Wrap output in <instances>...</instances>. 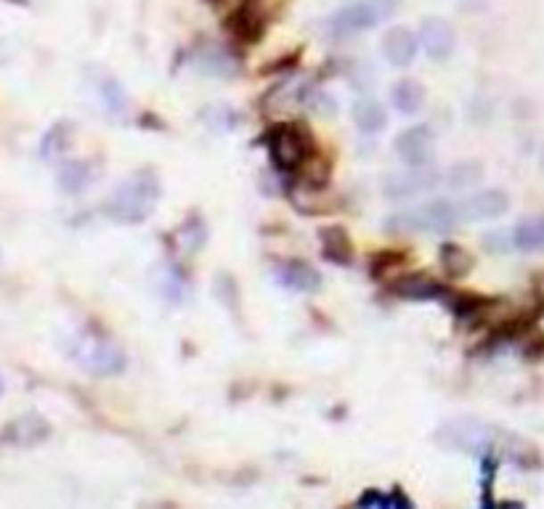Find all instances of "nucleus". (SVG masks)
Wrapping results in <instances>:
<instances>
[{
	"mask_svg": "<svg viewBox=\"0 0 544 509\" xmlns=\"http://www.w3.org/2000/svg\"><path fill=\"white\" fill-rule=\"evenodd\" d=\"M441 263H443L446 274H451V276H462L470 268L467 252L462 247H457V244H443L441 247Z\"/></svg>",
	"mask_w": 544,
	"mask_h": 509,
	"instance_id": "23",
	"label": "nucleus"
},
{
	"mask_svg": "<svg viewBox=\"0 0 544 509\" xmlns=\"http://www.w3.org/2000/svg\"><path fill=\"white\" fill-rule=\"evenodd\" d=\"M420 48L433 59V62H443L451 56L454 45H457V35H454V27L441 19V16H428L423 24H420Z\"/></svg>",
	"mask_w": 544,
	"mask_h": 509,
	"instance_id": "10",
	"label": "nucleus"
},
{
	"mask_svg": "<svg viewBox=\"0 0 544 509\" xmlns=\"http://www.w3.org/2000/svg\"><path fill=\"white\" fill-rule=\"evenodd\" d=\"M443 184V173L428 168H409V173L391 176L385 181V197L388 200H412L423 192H433L435 186Z\"/></svg>",
	"mask_w": 544,
	"mask_h": 509,
	"instance_id": "8",
	"label": "nucleus"
},
{
	"mask_svg": "<svg viewBox=\"0 0 544 509\" xmlns=\"http://www.w3.org/2000/svg\"><path fill=\"white\" fill-rule=\"evenodd\" d=\"M481 176H483V173H481V165H478V162H459V165H454L451 170H446L443 184H449L451 189H467V186L478 184Z\"/></svg>",
	"mask_w": 544,
	"mask_h": 509,
	"instance_id": "21",
	"label": "nucleus"
},
{
	"mask_svg": "<svg viewBox=\"0 0 544 509\" xmlns=\"http://www.w3.org/2000/svg\"><path fill=\"white\" fill-rule=\"evenodd\" d=\"M3 390H5V385H3V380H0V396H3Z\"/></svg>",
	"mask_w": 544,
	"mask_h": 509,
	"instance_id": "26",
	"label": "nucleus"
},
{
	"mask_svg": "<svg viewBox=\"0 0 544 509\" xmlns=\"http://www.w3.org/2000/svg\"><path fill=\"white\" fill-rule=\"evenodd\" d=\"M276 282H279L282 287L293 290V292H314V290H319V284H322L319 274H317L309 263H303V260L282 263V266L276 268Z\"/></svg>",
	"mask_w": 544,
	"mask_h": 509,
	"instance_id": "13",
	"label": "nucleus"
},
{
	"mask_svg": "<svg viewBox=\"0 0 544 509\" xmlns=\"http://www.w3.org/2000/svg\"><path fill=\"white\" fill-rule=\"evenodd\" d=\"M513 247L521 252H540L544 250V215L523 218L513 228Z\"/></svg>",
	"mask_w": 544,
	"mask_h": 509,
	"instance_id": "15",
	"label": "nucleus"
},
{
	"mask_svg": "<svg viewBox=\"0 0 544 509\" xmlns=\"http://www.w3.org/2000/svg\"><path fill=\"white\" fill-rule=\"evenodd\" d=\"M391 103L396 106V111L412 117V114L423 111V106H425V88L417 80H399L391 88Z\"/></svg>",
	"mask_w": 544,
	"mask_h": 509,
	"instance_id": "14",
	"label": "nucleus"
},
{
	"mask_svg": "<svg viewBox=\"0 0 544 509\" xmlns=\"http://www.w3.org/2000/svg\"><path fill=\"white\" fill-rule=\"evenodd\" d=\"M322 252L329 263H340V266H348L350 263V255H353V247H350V239L342 228L332 226L322 231Z\"/></svg>",
	"mask_w": 544,
	"mask_h": 509,
	"instance_id": "17",
	"label": "nucleus"
},
{
	"mask_svg": "<svg viewBox=\"0 0 544 509\" xmlns=\"http://www.w3.org/2000/svg\"><path fill=\"white\" fill-rule=\"evenodd\" d=\"M399 0H356L342 5L326 19V35L329 37H350L375 29L380 21L396 13Z\"/></svg>",
	"mask_w": 544,
	"mask_h": 509,
	"instance_id": "5",
	"label": "nucleus"
},
{
	"mask_svg": "<svg viewBox=\"0 0 544 509\" xmlns=\"http://www.w3.org/2000/svg\"><path fill=\"white\" fill-rule=\"evenodd\" d=\"M99 94H102V102L107 103V109L111 114H125L128 111V96L122 91V86L111 78H102L99 80Z\"/></svg>",
	"mask_w": 544,
	"mask_h": 509,
	"instance_id": "22",
	"label": "nucleus"
},
{
	"mask_svg": "<svg viewBox=\"0 0 544 509\" xmlns=\"http://www.w3.org/2000/svg\"><path fill=\"white\" fill-rule=\"evenodd\" d=\"M70 358L83 366L86 372L96 374V377H117L120 372H125V353L117 342H111L109 337L99 334V332H78L70 340Z\"/></svg>",
	"mask_w": 544,
	"mask_h": 509,
	"instance_id": "3",
	"label": "nucleus"
},
{
	"mask_svg": "<svg viewBox=\"0 0 544 509\" xmlns=\"http://www.w3.org/2000/svg\"><path fill=\"white\" fill-rule=\"evenodd\" d=\"M48 435V424L40 419V416H21L16 419L8 430H5V438H11L13 443L19 446H29V443H37L40 438Z\"/></svg>",
	"mask_w": 544,
	"mask_h": 509,
	"instance_id": "18",
	"label": "nucleus"
},
{
	"mask_svg": "<svg viewBox=\"0 0 544 509\" xmlns=\"http://www.w3.org/2000/svg\"><path fill=\"white\" fill-rule=\"evenodd\" d=\"M396 157L407 168H428L435 157V135L428 125H412L393 141Z\"/></svg>",
	"mask_w": 544,
	"mask_h": 509,
	"instance_id": "7",
	"label": "nucleus"
},
{
	"mask_svg": "<svg viewBox=\"0 0 544 509\" xmlns=\"http://www.w3.org/2000/svg\"><path fill=\"white\" fill-rule=\"evenodd\" d=\"M266 146L279 173H301L314 157V138L306 125L284 122L266 133Z\"/></svg>",
	"mask_w": 544,
	"mask_h": 509,
	"instance_id": "2",
	"label": "nucleus"
},
{
	"mask_svg": "<svg viewBox=\"0 0 544 509\" xmlns=\"http://www.w3.org/2000/svg\"><path fill=\"white\" fill-rule=\"evenodd\" d=\"M67 144H70V127H67V125L51 127V133L43 138V157H45V160L59 157V154L67 149Z\"/></svg>",
	"mask_w": 544,
	"mask_h": 509,
	"instance_id": "25",
	"label": "nucleus"
},
{
	"mask_svg": "<svg viewBox=\"0 0 544 509\" xmlns=\"http://www.w3.org/2000/svg\"><path fill=\"white\" fill-rule=\"evenodd\" d=\"M162 295L170 300H181L186 295V276L178 266H168L162 274Z\"/></svg>",
	"mask_w": 544,
	"mask_h": 509,
	"instance_id": "24",
	"label": "nucleus"
},
{
	"mask_svg": "<svg viewBox=\"0 0 544 509\" xmlns=\"http://www.w3.org/2000/svg\"><path fill=\"white\" fill-rule=\"evenodd\" d=\"M94 181V170L88 162H67L62 170H59V186L67 192V194H80L91 186Z\"/></svg>",
	"mask_w": 544,
	"mask_h": 509,
	"instance_id": "19",
	"label": "nucleus"
},
{
	"mask_svg": "<svg viewBox=\"0 0 544 509\" xmlns=\"http://www.w3.org/2000/svg\"><path fill=\"white\" fill-rule=\"evenodd\" d=\"M391 292L396 295V298H401V300H441V303H451V292L443 287V284H438V282H433L431 276H423V274H412V276H401L393 287H391Z\"/></svg>",
	"mask_w": 544,
	"mask_h": 509,
	"instance_id": "12",
	"label": "nucleus"
},
{
	"mask_svg": "<svg viewBox=\"0 0 544 509\" xmlns=\"http://www.w3.org/2000/svg\"><path fill=\"white\" fill-rule=\"evenodd\" d=\"M457 209H459V220H470V223L491 220V218H499L510 209V197L502 189H483V192L465 197L457 204Z\"/></svg>",
	"mask_w": 544,
	"mask_h": 509,
	"instance_id": "9",
	"label": "nucleus"
},
{
	"mask_svg": "<svg viewBox=\"0 0 544 509\" xmlns=\"http://www.w3.org/2000/svg\"><path fill=\"white\" fill-rule=\"evenodd\" d=\"M459 223V209L451 200H433L415 209L396 212L385 220L391 234H449Z\"/></svg>",
	"mask_w": 544,
	"mask_h": 509,
	"instance_id": "4",
	"label": "nucleus"
},
{
	"mask_svg": "<svg viewBox=\"0 0 544 509\" xmlns=\"http://www.w3.org/2000/svg\"><path fill=\"white\" fill-rule=\"evenodd\" d=\"M359 507H369V509H409L412 502L401 494V491H391V494H380V491H367L364 497L356 499Z\"/></svg>",
	"mask_w": 544,
	"mask_h": 509,
	"instance_id": "20",
	"label": "nucleus"
},
{
	"mask_svg": "<svg viewBox=\"0 0 544 509\" xmlns=\"http://www.w3.org/2000/svg\"><path fill=\"white\" fill-rule=\"evenodd\" d=\"M160 194H162V184L157 173L149 168L136 170L133 176H128L114 186L107 202V215L114 223H125V226L144 223L154 212Z\"/></svg>",
	"mask_w": 544,
	"mask_h": 509,
	"instance_id": "1",
	"label": "nucleus"
},
{
	"mask_svg": "<svg viewBox=\"0 0 544 509\" xmlns=\"http://www.w3.org/2000/svg\"><path fill=\"white\" fill-rule=\"evenodd\" d=\"M350 117H353L356 127H359L361 133H367V135H375V133H380V130L388 125L385 109L375 102V99H361V102L353 103Z\"/></svg>",
	"mask_w": 544,
	"mask_h": 509,
	"instance_id": "16",
	"label": "nucleus"
},
{
	"mask_svg": "<svg viewBox=\"0 0 544 509\" xmlns=\"http://www.w3.org/2000/svg\"><path fill=\"white\" fill-rule=\"evenodd\" d=\"M438 438L449 448H462V451H475V454H491L499 446V432L483 422H475L470 416L465 419H449L441 430Z\"/></svg>",
	"mask_w": 544,
	"mask_h": 509,
	"instance_id": "6",
	"label": "nucleus"
},
{
	"mask_svg": "<svg viewBox=\"0 0 544 509\" xmlns=\"http://www.w3.org/2000/svg\"><path fill=\"white\" fill-rule=\"evenodd\" d=\"M420 53V37L407 27H391L383 35V56L391 67H409Z\"/></svg>",
	"mask_w": 544,
	"mask_h": 509,
	"instance_id": "11",
	"label": "nucleus"
}]
</instances>
